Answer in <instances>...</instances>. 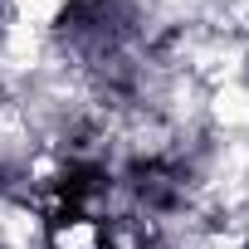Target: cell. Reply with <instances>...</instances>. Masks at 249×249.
I'll use <instances>...</instances> for the list:
<instances>
[{"instance_id": "1", "label": "cell", "mask_w": 249, "mask_h": 249, "mask_svg": "<svg viewBox=\"0 0 249 249\" xmlns=\"http://www.w3.org/2000/svg\"><path fill=\"white\" fill-rule=\"evenodd\" d=\"M49 249H103V225L88 215H64L49 225Z\"/></svg>"}]
</instances>
